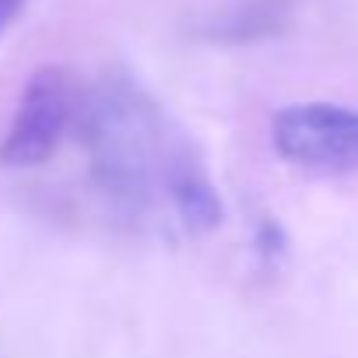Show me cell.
<instances>
[{"instance_id":"1","label":"cell","mask_w":358,"mask_h":358,"mask_svg":"<svg viewBox=\"0 0 358 358\" xmlns=\"http://www.w3.org/2000/svg\"><path fill=\"white\" fill-rule=\"evenodd\" d=\"M81 137L95 179L127 204H148L169 179L176 151L165 144L155 106L127 81H102L88 92Z\"/></svg>"},{"instance_id":"5","label":"cell","mask_w":358,"mask_h":358,"mask_svg":"<svg viewBox=\"0 0 358 358\" xmlns=\"http://www.w3.org/2000/svg\"><path fill=\"white\" fill-rule=\"evenodd\" d=\"M18 4H22V0H0V29H4V25H8V18L18 11Z\"/></svg>"},{"instance_id":"2","label":"cell","mask_w":358,"mask_h":358,"mask_svg":"<svg viewBox=\"0 0 358 358\" xmlns=\"http://www.w3.org/2000/svg\"><path fill=\"white\" fill-rule=\"evenodd\" d=\"M274 148L309 169H351L358 165V109L330 102H299L278 113Z\"/></svg>"},{"instance_id":"3","label":"cell","mask_w":358,"mask_h":358,"mask_svg":"<svg viewBox=\"0 0 358 358\" xmlns=\"http://www.w3.org/2000/svg\"><path fill=\"white\" fill-rule=\"evenodd\" d=\"M71 120V88H67V78L64 71H39L22 102H18V113L11 120V130L0 144V162L4 165H39L46 162L60 137H64V127Z\"/></svg>"},{"instance_id":"4","label":"cell","mask_w":358,"mask_h":358,"mask_svg":"<svg viewBox=\"0 0 358 358\" xmlns=\"http://www.w3.org/2000/svg\"><path fill=\"white\" fill-rule=\"evenodd\" d=\"M165 190L183 218L194 232H208L222 222V201L215 194V187L204 179V172L187 158V155H176L169 179H165Z\"/></svg>"}]
</instances>
